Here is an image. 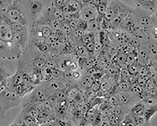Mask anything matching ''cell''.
<instances>
[{
    "mask_svg": "<svg viewBox=\"0 0 157 126\" xmlns=\"http://www.w3.org/2000/svg\"><path fill=\"white\" fill-rule=\"evenodd\" d=\"M0 20L8 24L15 23L28 26L30 22L25 0H14L6 12L0 13Z\"/></svg>",
    "mask_w": 157,
    "mask_h": 126,
    "instance_id": "6da1fadb",
    "label": "cell"
},
{
    "mask_svg": "<svg viewBox=\"0 0 157 126\" xmlns=\"http://www.w3.org/2000/svg\"><path fill=\"white\" fill-rule=\"evenodd\" d=\"M133 9L120 0H109L103 16L109 22L110 29L116 28Z\"/></svg>",
    "mask_w": 157,
    "mask_h": 126,
    "instance_id": "7a4b0ae2",
    "label": "cell"
},
{
    "mask_svg": "<svg viewBox=\"0 0 157 126\" xmlns=\"http://www.w3.org/2000/svg\"><path fill=\"white\" fill-rule=\"evenodd\" d=\"M25 1L30 23L37 21L42 18L53 6L54 2V0Z\"/></svg>",
    "mask_w": 157,
    "mask_h": 126,
    "instance_id": "3957f363",
    "label": "cell"
},
{
    "mask_svg": "<svg viewBox=\"0 0 157 126\" xmlns=\"http://www.w3.org/2000/svg\"><path fill=\"white\" fill-rule=\"evenodd\" d=\"M10 25L13 33V41L19 46L23 52L27 49L29 43L28 26L17 23H11Z\"/></svg>",
    "mask_w": 157,
    "mask_h": 126,
    "instance_id": "277c9868",
    "label": "cell"
},
{
    "mask_svg": "<svg viewBox=\"0 0 157 126\" xmlns=\"http://www.w3.org/2000/svg\"><path fill=\"white\" fill-rule=\"evenodd\" d=\"M29 30L31 41H45L54 32L47 25L37 22H30Z\"/></svg>",
    "mask_w": 157,
    "mask_h": 126,
    "instance_id": "5b68a950",
    "label": "cell"
},
{
    "mask_svg": "<svg viewBox=\"0 0 157 126\" xmlns=\"http://www.w3.org/2000/svg\"><path fill=\"white\" fill-rule=\"evenodd\" d=\"M139 26L146 33L157 20V16L153 13L140 7L134 9Z\"/></svg>",
    "mask_w": 157,
    "mask_h": 126,
    "instance_id": "8992f818",
    "label": "cell"
},
{
    "mask_svg": "<svg viewBox=\"0 0 157 126\" xmlns=\"http://www.w3.org/2000/svg\"><path fill=\"white\" fill-rule=\"evenodd\" d=\"M23 53L22 49L13 41H0V55L3 59H19Z\"/></svg>",
    "mask_w": 157,
    "mask_h": 126,
    "instance_id": "52a82bcc",
    "label": "cell"
},
{
    "mask_svg": "<svg viewBox=\"0 0 157 126\" xmlns=\"http://www.w3.org/2000/svg\"><path fill=\"white\" fill-rule=\"evenodd\" d=\"M130 34H133L140 29L134 12V9L124 18L119 27Z\"/></svg>",
    "mask_w": 157,
    "mask_h": 126,
    "instance_id": "ba28073f",
    "label": "cell"
},
{
    "mask_svg": "<svg viewBox=\"0 0 157 126\" xmlns=\"http://www.w3.org/2000/svg\"><path fill=\"white\" fill-rule=\"evenodd\" d=\"M80 18L86 22L98 18L101 16L92 2L82 4L78 12Z\"/></svg>",
    "mask_w": 157,
    "mask_h": 126,
    "instance_id": "9c48e42d",
    "label": "cell"
},
{
    "mask_svg": "<svg viewBox=\"0 0 157 126\" xmlns=\"http://www.w3.org/2000/svg\"><path fill=\"white\" fill-rule=\"evenodd\" d=\"M107 32L109 39L119 47L128 42L129 34L119 27L110 29Z\"/></svg>",
    "mask_w": 157,
    "mask_h": 126,
    "instance_id": "30bf717a",
    "label": "cell"
},
{
    "mask_svg": "<svg viewBox=\"0 0 157 126\" xmlns=\"http://www.w3.org/2000/svg\"><path fill=\"white\" fill-rule=\"evenodd\" d=\"M115 95L118 99L121 105L128 108V106H130L132 108L141 100L140 98L130 91L117 93Z\"/></svg>",
    "mask_w": 157,
    "mask_h": 126,
    "instance_id": "8fae6325",
    "label": "cell"
},
{
    "mask_svg": "<svg viewBox=\"0 0 157 126\" xmlns=\"http://www.w3.org/2000/svg\"><path fill=\"white\" fill-rule=\"evenodd\" d=\"M0 41H12L13 33L11 28L6 22L0 20Z\"/></svg>",
    "mask_w": 157,
    "mask_h": 126,
    "instance_id": "7c38bea8",
    "label": "cell"
},
{
    "mask_svg": "<svg viewBox=\"0 0 157 126\" xmlns=\"http://www.w3.org/2000/svg\"><path fill=\"white\" fill-rule=\"evenodd\" d=\"M46 90L43 88H36L31 92L30 99L27 103L40 104L46 101L48 97Z\"/></svg>",
    "mask_w": 157,
    "mask_h": 126,
    "instance_id": "4fadbf2b",
    "label": "cell"
},
{
    "mask_svg": "<svg viewBox=\"0 0 157 126\" xmlns=\"http://www.w3.org/2000/svg\"><path fill=\"white\" fill-rule=\"evenodd\" d=\"M11 125H39L36 118L21 112L18 119L12 123Z\"/></svg>",
    "mask_w": 157,
    "mask_h": 126,
    "instance_id": "5bb4252c",
    "label": "cell"
},
{
    "mask_svg": "<svg viewBox=\"0 0 157 126\" xmlns=\"http://www.w3.org/2000/svg\"><path fill=\"white\" fill-rule=\"evenodd\" d=\"M138 62L140 65L149 66L151 61L147 43L143 45L137 49Z\"/></svg>",
    "mask_w": 157,
    "mask_h": 126,
    "instance_id": "9a60e30c",
    "label": "cell"
},
{
    "mask_svg": "<svg viewBox=\"0 0 157 126\" xmlns=\"http://www.w3.org/2000/svg\"><path fill=\"white\" fill-rule=\"evenodd\" d=\"M117 82L107 74L102 77L100 82V89L104 93L112 89L116 85Z\"/></svg>",
    "mask_w": 157,
    "mask_h": 126,
    "instance_id": "2e32d148",
    "label": "cell"
},
{
    "mask_svg": "<svg viewBox=\"0 0 157 126\" xmlns=\"http://www.w3.org/2000/svg\"><path fill=\"white\" fill-rule=\"evenodd\" d=\"M138 7L146 9L154 14L156 10V0H134Z\"/></svg>",
    "mask_w": 157,
    "mask_h": 126,
    "instance_id": "e0dca14e",
    "label": "cell"
},
{
    "mask_svg": "<svg viewBox=\"0 0 157 126\" xmlns=\"http://www.w3.org/2000/svg\"><path fill=\"white\" fill-rule=\"evenodd\" d=\"M127 54L119 51L111 58L113 65L119 66L121 69L125 67Z\"/></svg>",
    "mask_w": 157,
    "mask_h": 126,
    "instance_id": "ac0fdd59",
    "label": "cell"
},
{
    "mask_svg": "<svg viewBox=\"0 0 157 126\" xmlns=\"http://www.w3.org/2000/svg\"><path fill=\"white\" fill-rule=\"evenodd\" d=\"M46 85V89L53 93L59 90H65L67 89V86L63 83L58 81L52 80L47 82Z\"/></svg>",
    "mask_w": 157,
    "mask_h": 126,
    "instance_id": "d6986e66",
    "label": "cell"
},
{
    "mask_svg": "<svg viewBox=\"0 0 157 126\" xmlns=\"http://www.w3.org/2000/svg\"><path fill=\"white\" fill-rule=\"evenodd\" d=\"M101 30L98 18L87 22L86 32L96 35Z\"/></svg>",
    "mask_w": 157,
    "mask_h": 126,
    "instance_id": "ffe728a7",
    "label": "cell"
},
{
    "mask_svg": "<svg viewBox=\"0 0 157 126\" xmlns=\"http://www.w3.org/2000/svg\"><path fill=\"white\" fill-rule=\"evenodd\" d=\"M148 50L151 61L157 60V40L148 37L147 40Z\"/></svg>",
    "mask_w": 157,
    "mask_h": 126,
    "instance_id": "44dd1931",
    "label": "cell"
},
{
    "mask_svg": "<svg viewBox=\"0 0 157 126\" xmlns=\"http://www.w3.org/2000/svg\"><path fill=\"white\" fill-rule=\"evenodd\" d=\"M121 69L119 66L113 65L106 70V74L117 82L120 80Z\"/></svg>",
    "mask_w": 157,
    "mask_h": 126,
    "instance_id": "7402d4cb",
    "label": "cell"
},
{
    "mask_svg": "<svg viewBox=\"0 0 157 126\" xmlns=\"http://www.w3.org/2000/svg\"><path fill=\"white\" fill-rule=\"evenodd\" d=\"M145 105L140 100L130 108V112L134 116H143Z\"/></svg>",
    "mask_w": 157,
    "mask_h": 126,
    "instance_id": "603a6c76",
    "label": "cell"
},
{
    "mask_svg": "<svg viewBox=\"0 0 157 126\" xmlns=\"http://www.w3.org/2000/svg\"><path fill=\"white\" fill-rule=\"evenodd\" d=\"M116 93L129 92L131 89L132 85L128 81L120 79L116 84Z\"/></svg>",
    "mask_w": 157,
    "mask_h": 126,
    "instance_id": "cb8c5ba5",
    "label": "cell"
},
{
    "mask_svg": "<svg viewBox=\"0 0 157 126\" xmlns=\"http://www.w3.org/2000/svg\"><path fill=\"white\" fill-rule=\"evenodd\" d=\"M109 0H93L91 2L96 7L100 16H103L105 13Z\"/></svg>",
    "mask_w": 157,
    "mask_h": 126,
    "instance_id": "d4e9b609",
    "label": "cell"
},
{
    "mask_svg": "<svg viewBox=\"0 0 157 126\" xmlns=\"http://www.w3.org/2000/svg\"><path fill=\"white\" fill-rule=\"evenodd\" d=\"M78 62L82 68L88 70L94 65L95 62L91 58L88 57H78Z\"/></svg>",
    "mask_w": 157,
    "mask_h": 126,
    "instance_id": "484cf974",
    "label": "cell"
},
{
    "mask_svg": "<svg viewBox=\"0 0 157 126\" xmlns=\"http://www.w3.org/2000/svg\"><path fill=\"white\" fill-rule=\"evenodd\" d=\"M138 62L137 49H135L127 54L125 67L127 68L135 63Z\"/></svg>",
    "mask_w": 157,
    "mask_h": 126,
    "instance_id": "4316f807",
    "label": "cell"
},
{
    "mask_svg": "<svg viewBox=\"0 0 157 126\" xmlns=\"http://www.w3.org/2000/svg\"><path fill=\"white\" fill-rule=\"evenodd\" d=\"M156 112H157V108L145 106L143 116L149 124L151 118Z\"/></svg>",
    "mask_w": 157,
    "mask_h": 126,
    "instance_id": "83f0119b",
    "label": "cell"
},
{
    "mask_svg": "<svg viewBox=\"0 0 157 126\" xmlns=\"http://www.w3.org/2000/svg\"><path fill=\"white\" fill-rule=\"evenodd\" d=\"M145 106L157 108V98L155 96H149L141 100Z\"/></svg>",
    "mask_w": 157,
    "mask_h": 126,
    "instance_id": "f1b7e54d",
    "label": "cell"
},
{
    "mask_svg": "<svg viewBox=\"0 0 157 126\" xmlns=\"http://www.w3.org/2000/svg\"><path fill=\"white\" fill-rule=\"evenodd\" d=\"M124 116H119L110 114L107 117L110 126H119Z\"/></svg>",
    "mask_w": 157,
    "mask_h": 126,
    "instance_id": "f546056e",
    "label": "cell"
},
{
    "mask_svg": "<svg viewBox=\"0 0 157 126\" xmlns=\"http://www.w3.org/2000/svg\"><path fill=\"white\" fill-rule=\"evenodd\" d=\"M50 11L52 15L59 21L62 22L65 19L62 9L57 8L53 6L50 9Z\"/></svg>",
    "mask_w": 157,
    "mask_h": 126,
    "instance_id": "4dcf8cb0",
    "label": "cell"
},
{
    "mask_svg": "<svg viewBox=\"0 0 157 126\" xmlns=\"http://www.w3.org/2000/svg\"><path fill=\"white\" fill-rule=\"evenodd\" d=\"M65 35L69 37L71 34L72 30L67 19L61 22L59 29Z\"/></svg>",
    "mask_w": 157,
    "mask_h": 126,
    "instance_id": "1f68e13d",
    "label": "cell"
},
{
    "mask_svg": "<svg viewBox=\"0 0 157 126\" xmlns=\"http://www.w3.org/2000/svg\"><path fill=\"white\" fill-rule=\"evenodd\" d=\"M131 85L132 88L130 92L140 98L141 100L144 93V88L139 85L137 82Z\"/></svg>",
    "mask_w": 157,
    "mask_h": 126,
    "instance_id": "d6a6232c",
    "label": "cell"
},
{
    "mask_svg": "<svg viewBox=\"0 0 157 126\" xmlns=\"http://www.w3.org/2000/svg\"><path fill=\"white\" fill-rule=\"evenodd\" d=\"M138 76L140 78L148 79L149 77V66L142 65L140 64Z\"/></svg>",
    "mask_w": 157,
    "mask_h": 126,
    "instance_id": "836d02e7",
    "label": "cell"
},
{
    "mask_svg": "<svg viewBox=\"0 0 157 126\" xmlns=\"http://www.w3.org/2000/svg\"><path fill=\"white\" fill-rule=\"evenodd\" d=\"M94 81V77L88 75L82 79L80 84L86 90L91 88Z\"/></svg>",
    "mask_w": 157,
    "mask_h": 126,
    "instance_id": "e575fe53",
    "label": "cell"
},
{
    "mask_svg": "<svg viewBox=\"0 0 157 126\" xmlns=\"http://www.w3.org/2000/svg\"><path fill=\"white\" fill-rule=\"evenodd\" d=\"M121 125L135 126L133 115L130 112L124 116Z\"/></svg>",
    "mask_w": 157,
    "mask_h": 126,
    "instance_id": "d590c367",
    "label": "cell"
},
{
    "mask_svg": "<svg viewBox=\"0 0 157 126\" xmlns=\"http://www.w3.org/2000/svg\"><path fill=\"white\" fill-rule=\"evenodd\" d=\"M14 0H0V13L6 11L11 6Z\"/></svg>",
    "mask_w": 157,
    "mask_h": 126,
    "instance_id": "8d00e7d4",
    "label": "cell"
},
{
    "mask_svg": "<svg viewBox=\"0 0 157 126\" xmlns=\"http://www.w3.org/2000/svg\"><path fill=\"white\" fill-rule=\"evenodd\" d=\"M133 76L131 74L127 68H123L121 69L120 79L128 81L130 82Z\"/></svg>",
    "mask_w": 157,
    "mask_h": 126,
    "instance_id": "74e56055",
    "label": "cell"
},
{
    "mask_svg": "<svg viewBox=\"0 0 157 126\" xmlns=\"http://www.w3.org/2000/svg\"><path fill=\"white\" fill-rule=\"evenodd\" d=\"M133 115L134 119L135 126H144L150 125L147 123L143 116Z\"/></svg>",
    "mask_w": 157,
    "mask_h": 126,
    "instance_id": "f35d334b",
    "label": "cell"
},
{
    "mask_svg": "<svg viewBox=\"0 0 157 126\" xmlns=\"http://www.w3.org/2000/svg\"><path fill=\"white\" fill-rule=\"evenodd\" d=\"M73 116L75 120H80L83 116V110L80 108L74 107L72 110Z\"/></svg>",
    "mask_w": 157,
    "mask_h": 126,
    "instance_id": "ab89813d",
    "label": "cell"
},
{
    "mask_svg": "<svg viewBox=\"0 0 157 126\" xmlns=\"http://www.w3.org/2000/svg\"><path fill=\"white\" fill-rule=\"evenodd\" d=\"M109 105L111 106H122L119 100L115 95H113L108 98Z\"/></svg>",
    "mask_w": 157,
    "mask_h": 126,
    "instance_id": "60d3db41",
    "label": "cell"
},
{
    "mask_svg": "<svg viewBox=\"0 0 157 126\" xmlns=\"http://www.w3.org/2000/svg\"><path fill=\"white\" fill-rule=\"evenodd\" d=\"M140 64L139 62L135 63L128 66L127 69L130 73L133 76L138 75Z\"/></svg>",
    "mask_w": 157,
    "mask_h": 126,
    "instance_id": "b9f144b4",
    "label": "cell"
},
{
    "mask_svg": "<svg viewBox=\"0 0 157 126\" xmlns=\"http://www.w3.org/2000/svg\"><path fill=\"white\" fill-rule=\"evenodd\" d=\"M69 1V0H54L53 6L61 9L68 4Z\"/></svg>",
    "mask_w": 157,
    "mask_h": 126,
    "instance_id": "7bdbcfd3",
    "label": "cell"
},
{
    "mask_svg": "<svg viewBox=\"0 0 157 126\" xmlns=\"http://www.w3.org/2000/svg\"><path fill=\"white\" fill-rule=\"evenodd\" d=\"M111 106H107L104 107L102 110V116L103 117H107L111 113Z\"/></svg>",
    "mask_w": 157,
    "mask_h": 126,
    "instance_id": "ee69618b",
    "label": "cell"
},
{
    "mask_svg": "<svg viewBox=\"0 0 157 126\" xmlns=\"http://www.w3.org/2000/svg\"><path fill=\"white\" fill-rule=\"evenodd\" d=\"M96 92L93 90L91 88L86 90L85 95L88 98L95 97L96 96Z\"/></svg>",
    "mask_w": 157,
    "mask_h": 126,
    "instance_id": "f6af8a7d",
    "label": "cell"
},
{
    "mask_svg": "<svg viewBox=\"0 0 157 126\" xmlns=\"http://www.w3.org/2000/svg\"><path fill=\"white\" fill-rule=\"evenodd\" d=\"M87 70L88 75L93 77L95 76L98 73V69L94 66Z\"/></svg>",
    "mask_w": 157,
    "mask_h": 126,
    "instance_id": "bcb514c9",
    "label": "cell"
},
{
    "mask_svg": "<svg viewBox=\"0 0 157 126\" xmlns=\"http://www.w3.org/2000/svg\"><path fill=\"white\" fill-rule=\"evenodd\" d=\"M90 88L95 92H97L100 89V82L99 83L95 81Z\"/></svg>",
    "mask_w": 157,
    "mask_h": 126,
    "instance_id": "7dc6e473",
    "label": "cell"
},
{
    "mask_svg": "<svg viewBox=\"0 0 157 126\" xmlns=\"http://www.w3.org/2000/svg\"><path fill=\"white\" fill-rule=\"evenodd\" d=\"M149 65L157 72V60L151 61Z\"/></svg>",
    "mask_w": 157,
    "mask_h": 126,
    "instance_id": "c3c4849f",
    "label": "cell"
},
{
    "mask_svg": "<svg viewBox=\"0 0 157 126\" xmlns=\"http://www.w3.org/2000/svg\"><path fill=\"white\" fill-rule=\"evenodd\" d=\"M80 73L77 72H75L73 73V76L75 79H77L80 77Z\"/></svg>",
    "mask_w": 157,
    "mask_h": 126,
    "instance_id": "681fc988",
    "label": "cell"
},
{
    "mask_svg": "<svg viewBox=\"0 0 157 126\" xmlns=\"http://www.w3.org/2000/svg\"><path fill=\"white\" fill-rule=\"evenodd\" d=\"M82 4L88 3L92 2L93 0H81Z\"/></svg>",
    "mask_w": 157,
    "mask_h": 126,
    "instance_id": "f907efd6",
    "label": "cell"
},
{
    "mask_svg": "<svg viewBox=\"0 0 157 126\" xmlns=\"http://www.w3.org/2000/svg\"><path fill=\"white\" fill-rule=\"evenodd\" d=\"M156 10L157 9V0H156Z\"/></svg>",
    "mask_w": 157,
    "mask_h": 126,
    "instance_id": "816d5d0a",
    "label": "cell"
},
{
    "mask_svg": "<svg viewBox=\"0 0 157 126\" xmlns=\"http://www.w3.org/2000/svg\"></svg>",
    "mask_w": 157,
    "mask_h": 126,
    "instance_id": "f5cc1de1",
    "label": "cell"
}]
</instances>
